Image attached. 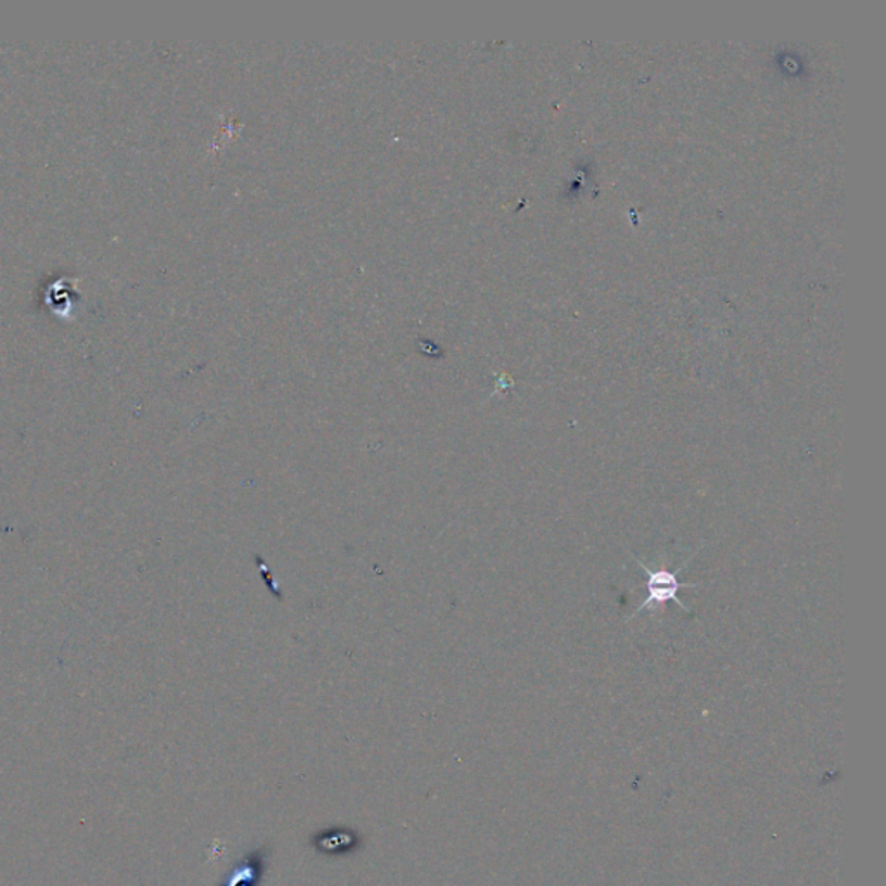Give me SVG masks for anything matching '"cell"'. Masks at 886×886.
Wrapping results in <instances>:
<instances>
[{"instance_id":"obj_1","label":"cell","mask_w":886,"mask_h":886,"mask_svg":"<svg viewBox=\"0 0 886 886\" xmlns=\"http://www.w3.org/2000/svg\"><path fill=\"white\" fill-rule=\"evenodd\" d=\"M691 558H693V556H691ZM634 559L635 562H637V565H640V567L643 568L646 573H648V584H646V588H648V597L644 599L643 605L637 606L634 615L629 618H635L637 617V613H641V611H644V609L655 608V606H661L664 605V603H673V605H678L682 611L691 613V609L687 608V606L681 602V597H679V591H681V588L698 587L699 585L693 584V582H681V580H679V573H681V571L687 567L689 559L682 562L681 567H679L675 571L649 570V568L646 567L641 559Z\"/></svg>"},{"instance_id":"obj_2","label":"cell","mask_w":886,"mask_h":886,"mask_svg":"<svg viewBox=\"0 0 886 886\" xmlns=\"http://www.w3.org/2000/svg\"><path fill=\"white\" fill-rule=\"evenodd\" d=\"M311 844L319 856L337 859L350 856L363 847V836L352 827H328L312 835Z\"/></svg>"},{"instance_id":"obj_3","label":"cell","mask_w":886,"mask_h":886,"mask_svg":"<svg viewBox=\"0 0 886 886\" xmlns=\"http://www.w3.org/2000/svg\"><path fill=\"white\" fill-rule=\"evenodd\" d=\"M269 859V847L253 850L243 861L235 865V870L227 873L220 886H258L264 878L265 868Z\"/></svg>"}]
</instances>
